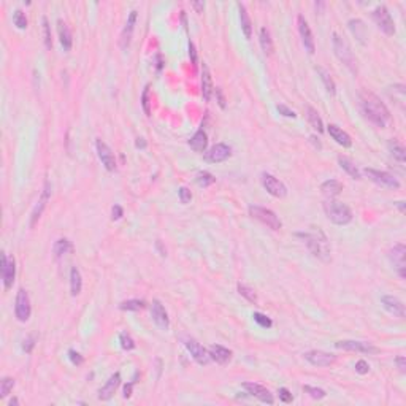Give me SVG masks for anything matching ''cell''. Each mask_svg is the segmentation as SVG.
Segmentation results:
<instances>
[{"label": "cell", "mask_w": 406, "mask_h": 406, "mask_svg": "<svg viewBox=\"0 0 406 406\" xmlns=\"http://www.w3.org/2000/svg\"><path fill=\"white\" fill-rule=\"evenodd\" d=\"M303 355L311 365H314V367H330V365H333L336 360L335 355L324 353V351H308V353H304Z\"/></svg>", "instance_id": "obj_14"}, {"label": "cell", "mask_w": 406, "mask_h": 406, "mask_svg": "<svg viewBox=\"0 0 406 406\" xmlns=\"http://www.w3.org/2000/svg\"><path fill=\"white\" fill-rule=\"evenodd\" d=\"M30 313H32V308H30L29 294H27L24 289H19L18 295H16V304H15V314L18 317V321H21V322L29 321Z\"/></svg>", "instance_id": "obj_9"}, {"label": "cell", "mask_w": 406, "mask_h": 406, "mask_svg": "<svg viewBox=\"0 0 406 406\" xmlns=\"http://www.w3.org/2000/svg\"><path fill=\"white\" fill-rule=\"evenodd\" d=\"M214 181H216V178L213 177L211 173H208V172H200L197 175V182H199V186H202V187L211 186Z\"/></svg>", "instance_id": "obj_45"}, {"label": "cell", "mask_w": 406, "mask_h": 406, "mask_svg": "<svg viewBox=\"0 0 406 406\" xmlns=\"http://www.w3.org/2000/svg\"><path fill=\"white\" fill-rule=\"evenodd\" d=\"M253 319H254L255 324H259V326L263 327V329H270V327L273 326L272 319H270L268 316L262 314V313H254V314H253Z\"/></svg>", "instance_id": "obj_46"}, {"label": "cell", "mask_w": 406, "mask_h": 406, "mask_svg": "<svg viewBox=\"0 0 406 406\" xmlns=\"http://www.w3.org/2000/svg\"><path fill=\"white\" fill-rule=\"evenodd\" d=\"M349 29L355 35V38H358V42L365 43V24L360 21V19H351Z\"/></svg>", "instance_id": "obj_36"}, {"label": "cell", "mask_w": 406, "mask_h": 406, "mask_svg": "<svg viewBox=\"0 0 406 406\" xmlns=\"http://www.w3.org/2000/svg\"><path fill=\"white\" fill-rule=\"evenodd\" d=\"M243 389H245L249 395L255 397L257 400H260L262 403H267V405H273L275 403V398L272 395V392H270L267 387H263L260 384H255V382H245L243 384Z\"/></svg>", "instance_id": "obj_12"}, {"label": "cell", "mask_w": 406, "mask_h": 406, "mask_svg": "<svg viewBox=\"0 0 406 406\" xmlns=\"http://www.w3.org/2000/svg\"><path fill=\"white\" fill-rule=\"evenodd\" d=\"M189 54H191V57H192V62L195 64V60H197V56H195V50H194V45H192V42H189Z\"/></svg>", "instance_id": "obj_59"}, {"label": "cell", "mask_w": 406, "mask_h": 406, "mask_svg": "<svg viewBox=\"0 0 406 406\" xmlns=\"http://www.w3.org/2000/svg\"><path fill=\"white\" fill-rule=\"evenodd\" d=\"M119 384H121V375L119 373L111 375L110 380L106 381V384L99 392V398H100V400H110V398L114 395V392L118 390Z\"/></svg>", "instance_id": "obj_23"}, {"label": "cell", "mask_w": 406, "mask_h": 406, "mask_svg": "<svg viewBox=\"0 0 406 406\" xmlns=\"http://www.w3.org/2000/svg\"><path fill=\"white\" fill-rule=\"evenodd\" d=\"M119 343H121V348L126 349V351H132V349H135V341H133V338L130 336V333H127V331H123V333H119Z\"/></svg>", "instance_id": "obj_42"}, {"label": "cell", "mask_w": 406, "mask_h": 406, "mask_svg": "<svg viewBox=\"0 0 406 406\" xmlns=\"http://www.w3.org/2000/svg\"><path fill=\"white\" fill-rule=\"evenodd\" d=\"M137 148H146V141L143 138H137V143H135Z\"/></svg>", "instance_id": "obj_61"}, {"label": "cell", "mask_w": 406, "mask_h": 406, "mask_svg": "<svg viewBox=\"0 0 406 406\" xmlns=\"http://www.w3.org/2000/svg\"><path fill=\"white\" fill-rule=\"evenodd\" d=\"M395 363L398 365V370H400L402 373H406V358H405L403 355L397 357V358H395Z\"/></svg>", "instance_id": "obj_55"}, {"label": "cell", "mask_w": 406, "mask_h": 406, "mask_svg": "<svg viewBox=\"0 0 406 406\" xmlns=\"http://www.w3.org/2000/svg\"><path fill=\"white\" fill-rule=\"evenodd\" d=\"M358 97H360V106H362V111L365 116H367L375 126L385 127V124H387L390 119V111H389V108L381 102V99L370 91H362Z\"/></svg>", "instance_id": "obj_1"}, {"label": "cell", "mask_w": 406, "mask_h": 406, "mask_svg": "<svg viewBox=\"0 0 406 406\" xmlns=\"http://www.w3.org/2000/svg\"><path fill=\"white\" fill-rule=\"evenodd\" d=\"M54 255L57 257H62L64 254H67L69 251H72V243L67 240V238H60V240H57L56 243H54Z\"/></svg>", "instance_id": "obj_37"}, {"label": "cell", "mask_w": 406, "mask_h": 406, "mask_svg": "<svg viewBox=\"0 0 406 406\" xmlns=\"http://www.w3.org/2000/svg\"><path fill=\"white\" fill-rule=\"evenodd\" d=\"M373 21L385 35H394L395 33V23L384 5L376 6V10L373 11Z\"/></svg>", "instance_id": "obj_6"}, {"label": "cell", "mask_w": 406, "mask_h": 406, "mask_svg": "<svg viewBox=\"0 0 406 406\" xmlns=\"http://www.w3.org/2000/svg\"><path fill=\"white\" fill-rule=\"evenodd\" d=\"M299 30H300V37H302V42H303L304 50H306L309 54H314V51H316V45H314L313 32H311L309 25H308V23H306V19H304L302 15L299 16Z\"/></svg>", "instance_id": "obj_17"}, {"label": "cell", "mask_w": 406, "mask_h": 406, "mask_svg": "<svg viewBox=\"0 0 406 406\" xmlns=\"http://www.w3.org/2000/svg\"><path fill=\"white\" fill-rule=\"evenodd\" d=\"M324 211H326L329 221L336 226H346L353 221V211L349 209V206L338 200L329 199L324 202Z\"/></svg>", "instance_id": "obj_3"}, {"label": "cell", "mask_w": 406, "mask_h": 406, "mask_svg": "<svg viewBox=\"0 0 406 406\" xmlns=\"http://www.w3.org/2000/svg\"><path fill=\"white\" fill-rule=\"evenodd\" d=\"M42 24H43V42H45V46H46V50H51L52 48V40H51V27H50V23H48V18L43 16L42 18Z\"/></svg>", "instance_id": "obj_41"}, {"label": "cell", "mask_w": 406, "mask_h": 406, "mask_svg": "<svg viewBox=\"0 0 406 406\" xmlns=\"http://www.w3.org/2000/svg\"><path fill=\"white\" fill-rule=\"evenodd\" d=\"M216 96H218V102H219V106L221 108H226V99H224V96H222V91L219 89V87H216Z\"/></svg>", "instance_id": "obj_57"}, {"label": "cell", "mask_w": 406, "mask_h": 406, "mask_svg": "<svg viewBox=\"0 0 406 406\" xmlns=\"http://www.w3.org/2000/svg\"><path fill=\"white\" fill-rule=\"evenodd\" d=\"M405 255H406V248L403 243L395 245L389 253V259L392 263H394V267L398 272V276H400L402 279H405Z\"/></svg>", "instance_id": "obj_15"}, {"label": "cell", "mask_w": 406, "mask_h": 406, "mask_svg": "<svg viewBox=\"0 0 406 406\" xmlns=\"http://www.w3.org/2000/svg\"><path fill=\"white\" fill-rule=\"evenodd\" d=\"M333 51L336 54V57L340 59L351 72L353 73L357 72V60L354 57V52L351 51L349 43L343 37L338 35V33H333Z\"/></svg>", "instance_id": "obj_4"}, {"label": "cell", "mask_w": 406, "mask_h": 406, "mask_svg": "<svg viewBox=\"0 0 406 406\" xmlns=\"http://www.w3.org/2000/svg\"><path fill=\"white\" fill-rule=\"evenodd\" d=\"M81 287H83V278H81V273L76 267H72L70 270V290L72 295L76 297L81 292Z\"/></svg>", "instance_id": "obj_32"}, {"label": "cell", "mask_w": 406, "mask_h": 406, "mask_svg": "<svg viewBox=\"0 0 406 406\" xmlns=\"http://www.w3.org/2000/svg\"><path fill=\"white\" fill-rule=\"evenodd\" d=\"M321 191H322L324 195H326V197L333 199V197H336V195L341 194V191H343V184H341L340 181H336V179H329V181H326V182H322Z\"/></svg>", "instance_id": "obj_28"}, {"label": "cell", "mask_w": 406, "mask_h": 406, "mask_svg": "<svg viewBox=\"0 0 406 406\" xmlns=\"http://www.w3.org/2000/svg\"><path fill=\"white\" fill-rule=\"evenodd\" d=\"M230 155H232V148L227 146L226 143H218L208 152H205V160L209 162V164H219V162L227 160Z\"/></svg>", "instance_id": "obj_13"}, {"label": "cell", "mask_w": 406, "mask_h": 406, "mask_svg": "<svg viewBox=\"0 0 406 406\" xmlns=\"http://www.w3.org/2000/svg\"><path fill=\"white\" fill-rule=\"evenodd\" d=\"M316 72H317V75H319L321 81L324 83V86H326L327 92L330 94V96H335L336 86H335V81H333V78H331L330 73L326 69H322V67H316Z\"/></svg>", "instance_id": "obj_31"}, {"label": "cell", "mask_w": 406, "mask_h": 406, "mask_svg": "<svg viewBox=\"0 0 406 406\" xmlns=\"http://www.w3.org/2000/svg\"><path fill=\"white\" fill-rule=\"evenodd\" d=\"M57 32H59V40H60V45L64 46L65 51H70L72 50V33H70V29L69 25H67L62 19H59L57 21Z\"/></svg>", "instance_id": "obj_27"}, {"label": "cell", "mask_w": 406, "mask_h": 406, "mask_svg": "<svg viewBox=\"0 0 406 406\" xmlns=\"http://www.w3.org/2000/svg\"><path fill=\"white\" fill-rule=\"evenodd\" d=\"M13 23H15L18 29H25L27 27V18L21 10L15 11V15H13Z\"/></svg>", "instance_id": "obj_48"}, {"label": "cell", "mask_w": 406, "mask_h": 406, "mask_svg": "<svg viewBox=\"0 0 406 406\" xmlns=\"http://www.w3.org/2000/svg\"><path fill=\"white\" fill-rule=\"evenodd\" d=\"M327 130L330 133V137L333 138L338 145H341L343 148H351V146H353V140H351V137L343 130V128H340L338 126H335V124H330Z\"/></svg>", "instance_id": "obj_25"}, {"label": "cell", "mask_w": 406, "mask_h": 406, "mask_svg": "<svg viewBox=\"0 0 406 406\" xmlns=\"http://www.w3.org/2000/svg\"><path fill=\"white\" fill-rule=\"evenodd\" d=\"M50 195H51V184H50V181H45V189H43V192H42V197H40L37 206H35V209H33V213H32L30 227H33V226L37 224V221L40 219V216H42L43 209L46 208V205H48Z\"/></svg>", "instance_id": "obj_20"}, {"label": "cell", "mask_w": 406, "mask_h": 406, "mask_svg": "<svg viewBox=\"0 0 406 406\" xmlns=\"http://www.w3.org/2000/svg\"><path fill=\"white\" fill-rule=\"evenodd\" d=\"M262 184H263V187L267 189V192L272 194L273 197L282 199V197H286L287 195V187L270 173H262Z\"/></svg>", "instance_id": "obj_10"}, {"label": "cell", "mask_w": 406, "mask_h": 406, "mask_svg": "<svg viewBox=\"0 0 406 406\" xmlns=\"http://www.w3.org/2000/svg\"><path fill=\"white\" fill-rule=\"evenodd\" d=\"M238 294L241 297H245V299L249 302V303H257V294L253 287L246 286V284H238Z\"/></svg>", "instance_id": "obj_40"}, {"label": "cell", "mask_w": 406, "mask_h": 406, "mask_svg": "<svg viewBox=\"0 0 406 406\" xmlns=\"http://www.w3.org/2000/svg\"><path fill=\"white\" fill-rule=\"evenodd\" d=\"M389 151L392 152V155L398 160V162H405L406 160V151L403 145H400L398 141H389Z\"/></svg>", "instance_id": "obj_38"}, {"label": "cell", "mask_w": 406, "mask_h": 406, "mask_svg": "<svg viewBox=\"0 0 406 406\" xmlns=\"http://www.w3.org/2000/svg\"><path fill=\"white\" fill-rule=\"evenodd\" d=\"M238 10H240L241 30H243V33H245L246 38H251V35H253V23H251V18H249V15H248L246 6L243 3H238Z\"/></svg>", "instance_id": "obj_30"}, {"label": "cell", "mask_w": 406, "mask_h": 406, "mask_svg": "<svg viewBox=\"0 0 406 406\" xmlns=\"http://www.w3.org/2000/svg\"><path fill=\"white\" fill-rule=\"evenodd\" d=\"M336 349L343 351H351V353H362V354H378L380 349L373 346L371 343H363V341H353V340H344V341H336L335 343Z\"/></svg>", "instance_id": "obj_8"}, {"label": "cell", "mask_w": 406, "mask_h": 406, "mask_svg": "<svg viewBox=\"0 0 406 406\" xmlns=\"http://www.w3.org/2000/svg\"><path fill=\"white\" fill-rule=\"evenodd\" d=\"M355 371L358 375H367L368 371H370V365L365 362V360H358L355 363Z\"/></svg>", "instance_id": "obj_53"}, {"label": "cell", "mask_w": 406, "mask_h": 406, "mask_svg": "<svg viewBox=\"0 0 406 406\" xmlns=\"http://www.w3.org/2000/svg\"><path fill=\"white\" fill-rule=\"evenodd\" d=\"M69 358H70V362H72L73 365H81V363L84 362L83 355H81L79 353H76V351H73V349L69 351Z\"/></svg>", "instance_id": "obj_51"}, {"label": "cell", "mask_w": 406, "mask_h": 406, "mask_svg": "<svg viewBox=\"0 0 406 406\" xmlns=\"http://www.w3.org/2000/svg\"><path fill=\"white\" fill-rule=\"evenodd\" d=\"M278 108V111L282 114V116H286V118H295L297 114H295V111H292V110H289V108L286 106V105H278L276 106Z\"/></svg>", "instance_id": "obj_54"}, {"label": "cell", "mask_w": 406, "mask_h": 406, "mask_svg": "<svg viewBox=\"0 0 406 406\" xmlns=\"http://www.w3.org/2000/svg\"><path fill=\"white\" fill-rule=\"evenodd\" d=\"M249 214H251L254 219L260 221L263 226H267L268 228H272V230H279L282 227V222L279 221V218L268 208L251 205L249 206Z\"/></svg>", "instance_id": "obj_5"}, {"label": "cell", "mask_w": 406, "mask_h": 406, "mask_svg": "<svg viewBox=\"0 0 406 406\" xmlns=\"http://www.w3.org/2000/svg\"><path fill=\"white\" fill-rule=\"evenodd\" d=\"M278 394H279V400H281L282 403H292L294 397H292V394H290V392H289L286 387H281Z\"/></svg>", "instance_id": "obj_50"}, {"label": "cell", "mask_w": 406, "mask_h": 406, "mask_svg": "<svg viewBox=\"0 0 406 406\" xmlns=\"http://www.w3.org/2000/svg\"><path fill=\"white\" fill-rule=\"evenodd\" d=\"M259 40H260V46L265 54H273V40H272V35H270V30L267 27H262L260 29V33H259Z\"/></svg>", "instance_id": "obj_33"}, {"label": "cell", "mask_w": 406, "mask_h": 406, "mask_svg": "<svg viewBox=\"0 0 406 406\" xmlns=\"http://www.w3.org/2000/svg\"><path fill=\"white\" fill-rule=\"evenodd\" d=\"M303 392H306V394L314 398V400H322L324 397H326V390H322L319 387H313V385H303Z\"/></svg>", "instance_id": "obj_43"}, {"label": "cell", "mask_w": 406, "mask_h": 406, "mask_svg": "<svg viewBox=\"0 0 406 406\" xmlns=\"http://www.w3.org/2000/svg\"><path fill=\"white\" fill-rule=\"evenodd\" d=\"M151 314H152V321L155 322V326L162 330H167L170 327V319H168V314L159 300H152V308H151Z\"/></svg>", "instance_id": "obj_18"}, {"label": "cell", "mask_w": 406, "mask_h": 406, "mask_svg": "<svg viewBox=\"0 0 406 406\" xmlns=\"http://www.w3.org/2000/svg\"><path fill=\"white\" fill-rule=\"evenodd\" d=\"M121 216H123V208H121L119 205H114L113 206V221H118V219H121Z\"/></svg>", "instance_id": "obj_56"}, {"label": "cell", "mask_w": 406, "mask_h": 406, "mask_svg": "<svg viewBox=\"0 0 406 406\" xmlns=\"http://www.w3.org/2000/svg\"><path fill=\"white\" fill-rule=\"evenodd\" d=\"M213 92H214V86H213L211 75H209L208 67L203 64V67H202V94H203V99H205L206 102H209L211 100Z\"/></svg>", "instance_id": "obj_26"}, {"label": "cell", "mask_w": 406, "mask_h": 406, "mask_svg": "<svg viewBox=\"0 0 406 406\" xmlns=\"http://www.w3.org/2000/svg\"><path fill=\"white\" fill-rule=\"evenodd\" d=\"M397 206L400 208V211H402V213H405V202H398V203H397Z\"/></svg>", "instance_id": "obj_62"}, {"label": "cell", "mask_w": 406, "mask_h": 406, "mask_svg": "<svg viewBox=\"0 0 406 406\" xmlns=\"http://www.w3.org/2000/svg\"><path fill=\"white\" fill-rule=\"evenodd\" d=\"M338 164H340V167L343 168L344 172H346L351 178H354V179H360V172L357 170V167L351 162L348 157H338Z\"/></svg>", "instance_id": "obj_35"}, {"label": "cell", "mask_w": 406, "mask_h": 406, "mask_svg": "<svg viewBox=\"0 0 406 406\" xmlns=\"http://www.w3.org/2000/svg\"><path fill=\"white\" fill-rule=\"evenodd\" d=\"M15 276H16V267H15V260L8 259L5 253H2V278H3V286L8 290L13 282H15Z\"/></svg>", "instance_id": "obj_19"}, {"label": "cell", "mask_w": 406, "mask_h": 406, "mask_svg": "<svg viewBox=\"0 0 406 406\" xmlns=\"http://www.w3.org/2000/svg\"><path fill=\"white\" fill-rule=\"evenodd\" d=\"M151 92H150V86L145 87L143 96H141V105H143V110L148 116H151Z\"/></svg>", "instance_id": "obj_47"}, {"label": "cell", "mask_w": 406, "mask_h": 406, "mask_svg": "<svg viewBox=\"0 0 406 406\" xmlns=\"http://www.w3.org/2000/svg\"><path fill=\"white\" fill-rule=\"evenodd\" d=\"M194 8L197 10V13H203V8H205V3L203 2H194Z\"/></svg>", "instance_id": "obj_58"}, {"label": "cell", "mask_w": 406, "mask_h": 406, "mask_svg": "<svg viewBox=\"0 0 406 406\" xmlns=\"http://www.w3.org/2000/svg\"><path fill=\"white\" fill-rule=\"evenodd\" d=\"M206 145H208V137L203 130L195 132L194 137L189 140V146H191L195 152H203L206 150Z\"/></svg>", "instance_id": "obj_29"}, {"label": "cell", "mask_w": 406, "mask_h": 406, "mask_svg": "<svg viewBox=\"0 0 406 406\" xmlns=\"http://www.w3.org/2000/svg\"><path fill=\"white\" fill-rule=\"evenodd\" d=\"M132 385H133V382H132V384H128V385H126V389H124V397H126V398H128V397H130V392H132Z\"/></svg>", "instance_id": "obj_60"}, {"label": "cell", "mask_w": 406, "mask_h": 406, "mask_svg": "<svg viewBox=\"0 0 406 406\" xmlns=\"http://www.w3.org/2000/svg\"><path fill=\"white\" fill-rule=\"evenodd\" d=\"M35 341H37V336L35 335H30V336H27L24 343H23V349L25 351L27 354H30L33 348H35Z\"/></svg>", "instance_id": "obj_49"}, {"label": "cell", "mask_w": 406, "mask_h": 406, "mask_svg": "<svg viewBox=\"0 0 406 406\" xmlns=\"http://www.w3.org/2000/svg\"><path fill=\"white\" fill-rule=\"evenodd\" d=\"M381 303H382V306L387 309L390 314L400 317V319H403V317H405V304L400 300H398L397 297H394V295H382L381 297Z\"/></svg>", "instance_id": "obj_21"}, {"label": "cell", "mask_w": 406, "mask_h": 406, "mask_svg": "<svg viewBox=\"0 0 406 406\" xmlns=\"http://www.w3.org/2000/svg\"><path fill=\"white\" fill-rule=\"evenodd\" d=\"M297 236L306 243V246H308V249L311 251V254H313L314 257H317V259H321L322 262H329L331 259L329 238H327L326 233H324L319 227H317V228L313 227V228L309 230V232L297 233Z\"/></svg>", "instance_id": "obj_2"}, {"label": "cell", "mask_w": 406, "mask_h": 406, "mask_svg": "<svg viewBox=\"0 0 406 406\" xmlns=\"http://www.w3.org/2000/svg\"><path fill=\"white\" fill-rule=\"evenodd\" d=\"M179 200L182 203H189L192 200V194L187 187H179Z\"/></svg>", "instance_id": "obj_52"}, {"label": "cell", "mask_w": 406, "mask_h": 406, "mask_svg": "<svg viewBox=\"0 0 406 406\" xmlns=\"http://www.w3.org/2000/svg\"><path fill=\"white\" fill-rule=\"evenodd\" d=\"M135 21H137V11L132 10L130 15H128V18H127V23H126V27H124V30H123V35H121V48H123V50H127L128 45H130Z\"/></svg>", "instance_id": "obj_24"}, {"label": "cell", "mask_w": 406, "mask_h": 406, "mask_svg": "<svg viewBox=\"0 0 406 406\" xmlns=\"http://www.w3.org/2000/svg\"><path fill=\"white\" fill-rule=\"evenodd\" d=\"M208 353H209V357H211V360H214L219 365H226L230 362V358H232V351L221 346V344H213V346L208 349Z\"/></svg>", "instance_id": "obj_22"}, {"label": "cell", "mask_w": 406, "mask_h": 406, "mask_svg": "<svg viewBox=\"0 0 406 406\" xmlns=\"http://www.w3.org/2000/svg\"><path fill=\"white\" fill-rule=\"evenodd\" d=\"M18 403H19V402H18V398H13V400H10V403H8V405H10V406H13V405H18Z\"/></svg>", "instance_id": "obj_63"}, {"label": "cell", "mask_w": 406, "mask_h": 406, "mask_svg": "<svg viewBox=\"0 0 406 406\" xmlns=\"http://www.w3.org/2000/svg\"><path fill=\"white\" fill-rule=\"evenodd\" d=\"M365 173H367V177L371 181L376 182V184H380L381 187H387V189H398L400 187L398 179L394 177V175H390L387 172L375 170V168H365Z\"/></svg>", "instance_id": "obj_7"}, {"label": "cell", "mask_w": 406, "mask_h": 406, "mask_svg": "<svg viewBox=\"0 0 406 406\" xmlns=\"http://www.w3.org/2000/svg\"><path fill=\"white\" fill-rule=\"evenodd\" d=\"M96 148H97V154L99 159L102 160V164L106 168L108 172H114L116 170V159H114V154L111 151V148L108 146L105 141L97 140L96 141Z\"/></svg>", "instance_id": "obj_11"}, {"label": "cell", "mask_w": 406, "mask_h": 406, "mask_svg": "<svg viewBox=\"0 0 406 406\" xmlns=\"http://www.w3.org/2000/svg\"><path fill=\"white\" fill-rule=\"evenodd\" d=\"M13 387H15V380L13 378H3L2 384H0V397L5 398L13 390Z\"/></svg>", "instance_id": "obj_44"}, {"label": "cell", "mask_w": 406, "mask_h": 406, "mask_svg": "<svg viewBox=\"0 0 406 406\" xmlns=\"http://www.w3.org/2000/svg\"><path fill=\"white\" fill-rule=\"evenodd\" d=\"M146 306L145 300H138V299H133V300H126L119 304V308L123 311H140Z\"/></svg>", "instance_id": "obj_39"}, {"label": "cell", "mask_w": 406, "mask_h": 406, "mask_svg": "<svg viewBox=\"0 0 406 406\" xmlns=\"http://www.w3.org/2000/svg\"><path fill=\"white\" fill-rule=\"evenodd\" d=\"M306 118H308L309 124H311V127L314 128V130H317L319 133H322V132H324V124H322V119H321V116H319V113H317L313 106H308V108H306Z\"/></svg>", "instance_id": "obj_34"}, {"label": "cell", "mask_w": 406, "mask_h": 406, "mask_svg": "<svg viewBox=\"0 0 406 406\" xmlns=\"http://www.w3.org/2000/svg\"><path fill=\"white\" fill-rule=\"evenodd\" d=\"M186 348L187 351L191 353V355L194 357V360L197 362L199 365H208V362L211 360V357H209V353L202 346L199 341L195 340H187L186 341Z\"/></svg>", "instance_id": "obj_16"}]
</instances>
